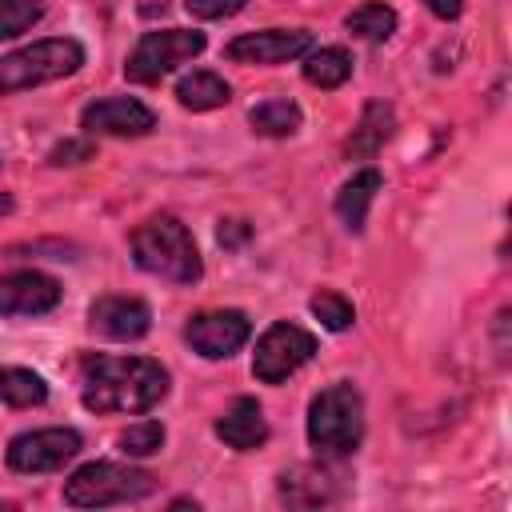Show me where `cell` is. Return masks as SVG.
<instances>
[{
	"label": "cell",
	"mask_w": 512,
	"mask_h": 512,
	"mask_svg": "<svg viewBox=\"0 0 512 512\" xmlns=\"http://www.w3.org/2000/svg\"><path fill=\"white\" fill-rule=\"evenodd\" d=\"M92 140H60L52 152H48V164L64 168V164H80V160H92Z\"/></svg>",
	"instance_id": "cell-26"
},
{
	"label": "cell",
	"mask_w": 512,
	"mask_h": 512,
	"mask_svg": "<svg viewBox=\"0 0 512 512\" xmlns=\"http://www.w3.org/2000/svg\"><path fill=\"white\" fill-rule=\"evenodd\" d=\"M352 76V56L344 48H312L304 56V80L316 88H340Z\"/></svg>",
	"instance_id": "cell-19"
},
{
	"label": "cell",
	"mask_w": 512,
	"mask_h": 512,
	"mask_svg": "<svg viewBox=\"0 0 512 512\" xmlns=\"http://www.w3.org/2000/svg\"><path fill=\"white\" fill-rule=\"evenodd\" d=\"M380 184H384L380 168H360V172H352V180H344V188L336 192V216L344 220L348 232H364V220H368V208H372Z\"/></svg>",
	"instance_id": "cell-16"
},
{
	"label": "cell",
	"mask_w": 512,
	"mask_h": 512,
	"mask_svg": "<svg viewBox=\"0 0 512 512\" xmlns=\"http://www.w3.org/2000/svg\"><path fill=\"white\" fill-rule=\"evenodd\" d=\"M132 260L136 268H144L148 276L172 280V284H196L204 276V260L200 248L188 232V224H180L176 216H148L136 232H132Z\"/></svg>",
	"instance_id": "cell-2"
},
{
	"label": "cell",
	"mask_w": 512,
	"mask_h": 512,
	"mask_svg": "<svg viewBox=\"0 0 512 512\" xmlns=\"http://www.w3.org/2000/svg\"><path fill=\"white\" fill-rule=\"evenodd\" d=\"M0 400L8 408H36L48 400V384L32 368H0Z\"/></svg>",
	"instance_id": "cell-21"
},
{
	"label": "cell",
	"mask_w": 512,
	"mask_h": 512,
	"mask_svg": "<svg viewBox=\"0 0 512 512\" xmlns=\"http://www.w3.org/2000/svg\"><path fill=\"white\" fill-rule=\"evenodd\" d=\"M184 8H188L196 20H228V16L244 12L248 0H184Z\"/></svg>",
	"instance_id": "cell-25"
},
{
	"label": "cell",
	"mask_w": 512,
	"mask_h": 512,
	"mask_svg": "<svg viewBox=\"0 0 512 512\" xmlns=\"http://www.w3.org/2000/svg\"><path fill=\"white\" fill-rule=\"evenodd\" d=\"M156 492V476L132 464L92 460L64 480V504L72 508H108V504H136Z\"/></svg>",
	"instance_id": "cell-4"
},
{
	"label": "cell",
	"mask_w": 512,
	"mask_h": 512,
	"mask_svg": "<svg viewBox=\"0 0 512 512\" xmlns=\"http://www.w3.org/2000/svg\"><path fill=\"white\" fill-rule=\"evenodd\" d=\"M392 128H396V112H392V104H384V100H368L364 112H360V120H356V128H352V136L344 140V156H348V160H372V156L388 144Z\"/></svg>",
	"instance_id": "cell-15"
},
{
	"label": "cell",
	"mask_w": 512,
	"mask_h": 512,
	"mask_svg": "<svg viewBox=\"0 0 512 512\" xmlns=\"http://www.w3.org/2000/svg\"><path fill=\"white\" fill-rule=\"evenodd\" d=\"M308 308H312V316L328 328V332H344V328H352V320H356V308H352V300L348 296H340V292H316L312 300H308Z\"/></svg>",
	"instance_id": "cell-22"
},
{
	"label": "cell",
	"mask_w": 512,
	"mask_h": 512,
	"mask_svg": "<svg viewBox=\"0 0 512 512\" xmlns=\"http://www.w3.org/2000/svg\"><path fill=\"white\" fill-rule=\"evenodd\" d=\"M0 164H4V156H0Z\"/></svg>",
	"instance_id": "cell-30"
},
{
	"label": "cell",
	"mask_w": 512,
	"mask_h": 512,
	"mask_svg": "<svg viewBox=\"0 0 512 512\" xmlns=\"http://www.w3.org/2000/svg\"><path fill=\"white\" fill-rule=\"evenodd\" d=\"M80 64H84V44L72 40V36H52V40L24 44V48L0 56V96L64 80V76L80 72Z\"/></svg>",
	"instance_id": "cell-5"
},
{
	"label": "cell",
	"mask_w": 512,
	"mask_h": 512,
	"mask_svg": "<svg viewBox=\"0 0 512 512\" xmlns=\"http://www.w3.org/2000/svg\"><path fill=\"white\" fill-rule=\"evenodd\" d=\"M88 328L104 340H140L152 328V308L140 296H100L88 308Z\"/></svg>",
	"instance_id": "cell-13"
},
{
	"label": "cell",
	"mask_w": 512,
	"mask_h": 512,
	"mask_svg": "<svg viewBox=\"0 0 512 512\" xmlns=\"http://www.w3.org/2000/svg\"><path fill=\"white\" fill-rule=\"evenodd\" d=\"M344 28H348L352 36L368 40V44H384V40L396 32V12H392L388 4H380V0H364V4H356V8L344 16Z\"/></svg>",
	"instance_id": "cell-18"
},
{
	"label": "cell",
	"mask_w": 512,
	"mask_h": 512,
	"mask_svg": "<svg viewBox=\"0 0 512 512\" xmlns=\"http://www.w3.org/2000/svg\"><path fill=\"white\" fill-rule=\"evenodd\" d=\"M300 120H304V112L292 100H260L248 112V124L256 136H292L300 128Z\"/></svg>",
	"instance_id": "cell-20"
},
{
	"label": "cell",
	"mask_w": 512,
	"mask_h": 512,
	"mask_svg": "<svg viewBox=\"0 0 512 512\" xmlns=\"http://www.w3.org/2000/svg\"><path fill=\"white\" fill-rule=\"evenodd\" d=\"M84 448L76 428H36V432H20L8 444V468L12 472H56L68 460H76Z\"/></svg>",
	"instance_id": "cell-8"
},
{
	"label": "cell",
	"mask_w": 512,
	"mask_h": 512,
	"mask_svg": "<svg viewBox=\"0 0 512 512\" xmlns=\"http://www.w3.org/2000/svg\"><path fill=\"white\" fill-rule=\"evenodd\" d=\"M316 352V336L300 324H272L260 340H256V352H252V376L260 384H280L288 380L296 368H304Z\"/></svg>",
	"instance_id": "cell-7"
},
{
	"label": "cell",
	"mask_w": 512,
	"mask_h": 512,
	"mask_svg": "<svg viewBox=\"0 0 512 512\" xmlns=\"http://www.w3.org/2000/svg\"><path fill=\"white\" fill-rule=\"evenodd\" d=\"M216 436L236 452H256L268 440V420H264V408L256 404V396H236L228 404V412L216 420Z\"/></svg>",
	"instance_id": "cell-14"
},
{
	"label": "cell",
	"mask_w": 512,
	"mask_h": 512,
	"mask_svg": "<svg viewBox=\"0 0 512 512\" xmlns=\"http://www.w3.org/2000/svg\"><path fill=\"white\" fill-rule=\"evenodd\" d=\"M312 44H316V40H312L308 28H264V32H244V36H236V40L224 48V56H228L232 64H260V68H268V64H288V60L308 56Z\"/></svg>",
	"instance_id": "cell-9"
},
{
	"label": "cell",
	"mask_w": 512,
	"mask_h": 512,
	"mask_svg": "<svg viewBox=\"0 0 512 512\" xmlns=\"http://www.w3.org/2000/svg\"><path fill=\"white\" fill-rule=\"evenodd\" d=\"M364 440V396L356 384L336 380L308 404V444L320 460L352 456Z\"/></svg>",
	"instance_id": "cell-3"
},
{
	"label": "cell",
	"mask_w": 512,
	"mask_h": 512,
	"mask_svg": "<svg viewBox=\"0 0 512 512\" xmlns=\"http://www.w3.org/2000/svg\"><path fill=\"white\" fill-rule=\"evenodd\" d=\"M80 128L88 136H148L156 128V116L148 104H140L132 96H104L84 108Z\"/></svg>",
	"instance_id": "cell-11"
},
{
	"label": "cell",
	"mask_w": 512,
	"mask_h": 512,
	"mask_svg": "<svg viewBox=\"0 0 512 512\" xmlns=\"http://www.w3.org/2000/svg\"><path fill=\"white\" fill-rule=\"evenodd\" d=\"M204 32L196 28H160V32H144L124 64V76L132 84H160L168 72H176L180 64L196 60L204 52Z\"/></svg>",
	"instance_id": "cell-6"
},
{
	"label": "cell",
	"mask_w": 512,
	"mask_h": 512,
	"mask_svg": "<svg viewBox=\"0 0 512 512\" xmlns=\"http://www.w3.org/2000/svg\"><path fill=\"white\" fill-rule=\"evenodd\" d=\"M168 396V368L152 356H88L80 364V400L96 416L148 412Z\"/></svg>",
	"instance_id": "cell-1"
},
{
	"label": "cell",
	"mask_w": 512,
	"mask_h": 512,
	"mask_svg": "<svg viewBox=\"0 0 512 512\" xmlns=\"http://www.w3.org/2000/svg\"><path fill=\"white\" fill-rule=\"evenodd\" d=\"M60 284L48 272L20 268L0 276V316H40L60 304Z\"/></svg>",
	"instance_id": "cell-12"
},
{
	"label": "cell",
	"mask_w": 512,
	"mask_h": 512,
	"mask_svg": "<svg viewBox=\"0 0 512 512\" xmlns=\"http://www.w3.org/2000/svg\"><path fill=\"white\" fill-rule=\"evenodd\" d=\"M44 8V0H0V40L24 36L32 24H40Z\"/></svg>",
	"instance_id": "cell-23"
},
{
	"label": "cell",
	"mask_w": 512,
	"mask_h": 512,
	"mask_svg": "<svg viewBox=\"0 0 512 512\" xmlns=\"http://www.w3.org/2000/svg\"><path fill=\"white\" fill-rule=\"evenodd\" d=\"M424 4H428V12H436L440 20H456L460 8H464V0H424Z\"/></svg>",
	"instance_id": "cell-28"
},
{
	"label": "cell",
	"mask_w": 512,
	"mask_h": 512,
	"mask_svg": "<svg viewBox=\"0 0 512 512\" xmlns=\"http://www.w3.org/2000/svg\"><path fill=\"white\" fill-rule=\"evenodd\" d=\"M252 336V320L236 308H220V312H200L188 320L184 328V340L208 356V360H228L232 352H240Z\"/></svg>",
	"instance_id": "cell-10"
},
{
	"label": "cell",
	"mask_w": 512,
	"mask_h": 512,
	"mask_svg": "<svg viewBox=\"0 0 512 512\" xmlns=\"http://www.w3.org/2000/svg\"><path fill=\"white\" fill-rule=\"evenodd\" d=\"M120 452L124 456H152L164 448V424L160 420H140V424H128L120 432Z\"/></svg>",
	"instance_id": "cell-24"
},
{
	"label": "cell",
	"mask_w": 512,
	"mask_h": 512,
	"mask_svg": "<svg viewBox=\"0 0 512 512\" xmlns=\"http://www.w3.org/2000/svg\"><path fill=\"white\" fill-rule=\"evenodd\" d=\"M248 224L244 220H220V228H216V240L224 244V248H240L244 240H248Z\"/></svg>",
	"instance_id": "cell-27"
},
{
	"label": "cell",
	"mask_w": 512,
	"mask_h": 512,
	"mask_svg": "<svg viewBox=\"0 0 512 512\" xmlns=\"http://www.w3.org/2000/svg\"><path fill=\"white\" fill-rule=\"evenodd\" d=\"M4 212H12V196H8V192H0V216H4Z\"/></svg>",
	"instance_id": "cell-29"
},
{
	"label": "cell",
	"mask_w": 512,
	"mask_h": 512,
	"mask_svg": "<svg viewBox=\"0 0 512 512\" xmlns=\"http://www.w3.org/2000/svg\"><path fill=\"white\" fill-rule=\"evenodd\" d=\"M176 100H180L184 108H192V112H212V108H224V104L232 100V88H228L224 76L196 68V72H188V76L176 84Z\"/></svg>",
	"instance_id": "cell-17"
}]
</instances>
